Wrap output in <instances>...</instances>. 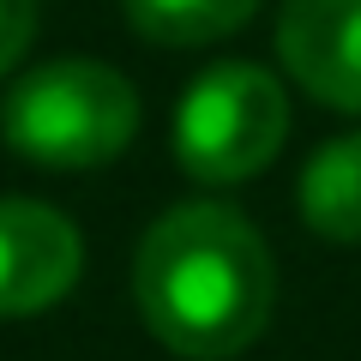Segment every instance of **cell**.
Returning a JSON list of instances; mask_svg holds the SVG:
<instances>
[{
    "label": "cell",
    "mask_w": 361,
    "mask_h": 361,
    "mask_svg": "<svg viewBox=\"0 0 361 361\" xmlns=\"http://www.w3.org/2000/svg\"><path fill=\"white\" fill-rule=\"evenodd\" d=\"M133 295L157 343L187 361H229L265 331L277 271L259 229L229 205H175L145 229Z\"/></svg>",
    "instance_id": "obj_1"
},
{
    "label": "cell",
    "mask_w": 361,
    "mask_h": 361,
    "mask_svg": "<svg viewBox=\"0 0 361 361\" xmlns=\"http://www.w3.org/2000/svg\"><path fill=\"white\" fill-rule=\"evenodd\" d=\"M0 133L25 163L97 169L133 145L139 90L103 61H49L6 90Z\"/></svg>",
    "instance_id": "obj_2"
},
{
    "label": "cell",
    "mask_w": 361,
    "mask_h": 361,
    "mask_svg": "<svg viewBox=\"0 0 361 361\" xmlns=\"http://www.w3.org/2000/svg\"><path fill=\"white\" fill-rule=\"evenodd\" d=\"M289 97L253 61H223L175 103V163L205 187L247 180L283 151Z\"/></svg>",
    "instance_id": "obj_3"
},
{
    "label": "cell",
    "mask_w": 361,
    "mask_h": 361,
    "mask_svg": "<svg viewBox=\"0 0 361 361\" xmlns=\"http://www.w3.org/2000/svg\"><path fill=\"white\" fill-rule=\"evenodd\" d=\"M85 241L42 199H0V319L42 313L78 283Z\"/></svg>",
    "instance_id": "obj_4"
},
{
    "label": "cell",
    "mask_w": 361,
    "mask_h": 361,
    "mask_svg": "<svg viewBox=\"0 0 361 361\" xmlns=\"http://www.w3.org/2000/svg\"><path fill=\"white\" fill-rule=\"evenodd\" d=\"M277 54L307 97L361 115V0H283Z\"/></svg>",
    "instance_id": "obj_5"
},
{
    "label": "cell",
    "mask_w": 361,
    "mask_h": 361,
    "mask_svg": "<svg viewBox=\"0 0 361 361\" xmlns=\"http://www.w3.org/2000/svg\"><path fill=\"white\" fill-rule=\"evenodd\" d=\"M301 217L325 241H361V133L313 151L301 169Z\"/></svg>",
    "instance_id": "obj_6"
},
{
    "label": "cell",
    "mask_w": 361,
    "mask_h": 361,
    "mask_svg": "<svg viewBox=\"0 0 361 361\" xmlns=\"http://www.w3.org/2000/svg\"><path fill=\"white\" fill-rule=\"evenodd\" d=\"M121 6H127V25L139 37L169 42V49L217 42L259 13V0H121Z\"/></svg>",
    "instance_id": "obj_7"
},
{
    "label": "cell",
    "mask_w": 361,
    "mask_h": 361,
    "mask_svg": "<svg viewBox=\"0 0 361 361\" xmlns=\"http://www.w3.org/2000/svg\"><path fill=\"white\" fill-rule=\"evenodd\" d=\"M30 37H37V0H0V78L25 61Z\"/></svg>",
    "instance_id": "obj_8"
}]
</instances>
